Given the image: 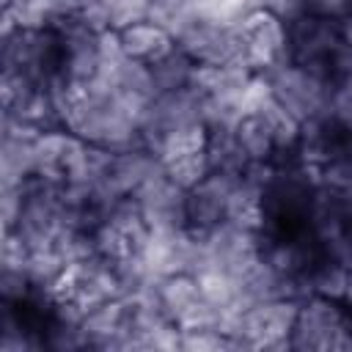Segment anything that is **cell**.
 <instances>
[{
	"mask_svg": "<svg viewBox=\"0 0 352 352\" xmlns=\"http://www.w3.org/2000/svg\"><path fill=\"white\" fill-rule=\"evenodd\" d=\"M146 104L148 102L121 94L104 80H94L88 88L72 94L63 113V129L102 148L138 146Z\"/></svg>",
	"mask_w": 352,
	"mask_h": 352,
	"instance_id": "1",
	"label": "cell"
},
{
	"mask_svg": "<svg viewBox=\"0 0 352 352\" xmlns=\"http://www.w3.org/2000/svg\"><path fill=\"white\" fill-rule=\"evenodd\" d=\"M264 80L270 85L272 99L286 107L300 124L316 121L327 116L330 94L336 85V77L322 66H308L297 60H283L264 72Z\"/></svg>",
	"mask_w": 352,
	"mask_h": 352,
	"instance_id": "2",
	"label": "cell"
},
{
	"mask_svg": "<svg viewBox=\"0 0 352 352\" xmlns=\"http://www.w3.org/2000/svg\"><path fill=\"white\" fill-rule=\"evenodd\" d=\"M292 349L297 352H349L352 311L341 300L302 294L292 327Z\"/></svg>",
	"mask_w": 352,
	"mask_h": 352,
	"instance_id": "3",
	"label": "cell"
},
{
	"mask_svg": "<svg viewBox=\"0 0 352 352\" xmlns=\"http://www.w3.org/2000/svg\"><path fill=\"white\" fill-rule=\"evenodd\" d=\"M300 300H267L226 314L223 333L236 349H292V327Z\"/></svg>",
	"mask_w": 352,
	"mask_h": 352,
	"instance_id": "4",
	"label": "cell"
},
{
	"mask_svg": "<svg viewBox=\"0 0 352 352\" xmlns=\"http://www.w3.org/2000/svg\"><path fill=\"white\" fill-rule=\"evenodd\" d=\"M264 245H267L264 231L226 217V220H220L217 226H212L209 231L201 234L204 258H201L198 272L212 267V270L228 272L234 278H242L264 256Z\"/></svg>",
	"mask_w": 352,
	"mask_h": 352,
	"instance_id": "5",
	"label": "cell"
},
{
	"mask_svg": "<svg viewBox=\"0 0 352 352\" xmlns=\"http://www.w3.org/2000/svg\"><path fill=\"white\" fill-rule=\"evenodd\" d=\"M204 124V91L195 85L154 94L140 118V143L157 154L162 140L184 126Z\"/></svg>",
	"mask_w": 352,
	"mask_h": 352,
	"instance_id": "6",
	"label": "cell"
},
{
	"mask_svg": "<svg viewBox=\"0 0 352 352\" xmlns=\"http://www.w3.org/2000/svg\"><path fill=\"white\" fill-rule=\"evenodd\" d=\"M236 38L242 63L256 74L289 60V25L264 8H256L236 25Z\"/></svg>",
	"mask_w": 352,
	"mask_h": 352,
	"instance_id": "7",
	"label": "cell"
},
{
	"mask_svg": "<svg viewBox=\"0 0 352 352\" xmlns=\"http://www.w3.org/2000/svg\"><path fill=\"white\" fill-rule=\"evenodd\" d=\"M344 44V22H336L314 11L289 22V60L322 66L333 74V58Z\"/></svg>",
	"mask_w": 352,
	"mask_h": 352,
	"instance_id": "8",
	"label": "cell"
},
{
	"mask_svg": "<svg viewBox=\"0 0 352 352\" xmlns=\"http://www.w3.org/2000/svg\"><path fill=\"white\" fill-rule=\"evenodd\" d=\"M146 264L157 278L173 275V272H198L204 248H201V234L192 231L190 226L184 228H160L148 231V242L143 248Z\"/></svg>",
	"mask_w": 352,
	"mask_h": 352,
	"instance_id": "9",
	"label": "cell"
},
{
	"mask_svg": "<svg viewBox=\"0 0 352 352\" xmlns=\"http://www.w3.org/2000/svg\"><path fill=\"white\" fill-rule=\"evenodd\" d=\"M173 41L198 66H217V63L242 60L239 58L236 28H226V25L209 22V19L198 16V14Z\"/></svg>",
	"mask_w": 352,
	"mask_h": 352,
	"instance_id": "10",
	"label": "cell"
},
{
	"mask_svg": "<svg viewBox=\"0 0 352 352\" xmlns=\"http://www.w3.org/2000/svg\"><path fill=\"white\" fill-rule=\"evenodd\" d=\"M140 206V214L151 231L160 228H184L187 226V190L168 179L165 168L143 182V187L132 195Z\"/></svg>",
	"mask_w": 352,
	"mask_h": 352,
	"instance_id": "11",
	"label": "cell"
},
{
	"mask_svg": "<svg viewBox=\"0 0 352 352\" xmlns=\"http://www.w3.org/2000/svg\"><path fill=\"white\" fill-rule=\"evenodd\" d=\"M236 179L239 176H234V173L212 170L201 184L187 190V226L192 231L204 234V231H209L212 226H217L220 220L228 217V206H231Z\"/></svg>",
	"mask_w": 352,
	"mask_h": 352,
	"instance_id": "12",
	"label": "cell"
},
{
	"mask_svg": "<svg viewBox=\"0 0 352 352\" xmlns=\"http://www.w3.org/2000/svg\"><path fill=\"white\" fill-rule=\"evenodd\" d=\"M118 41H121V50L129 58L143 60V63H154V60H160L162 55H168L176 47L173 36L165 28H160L157 22H151V19H140L135 25L118 30Z\"/></svg>",
	"mask_w": 352,
	"mask_h": 352,
	"instance_id": "13",
	"label": "cell"
},
{
	"mask_svg": "<svg viewBox=\"0 0 352 352\" xmlns=\"http://www.w3.org/2000/svg\"><path fill=\"white\" fill-rule=\"evenodd\" d=\"M157 294H160V305L168 314L170 322L182 324L201 302V289H198V278L192 272H173L157 280Z\"/></svg>",
	"mask_w": 352,
	"mask_h": 352,
	"instance_id": "14",
	"label": "cell"
},
{
	"mask_svg": "<svg viewBox=\"0 0 352 352\" xmlns=\"http://www.w3.org/2000/svg\"><path fill=\"white\" fill-rule=\"evenodd\" d=\"M234 138L250 162H278V143L261 116L245 113L234 126Z\"/></svg>",
	"mask_w": 352,
	"mask_h": 352,
	"instance_id": "15",
	"label": "cell"
},
{
	"mask_svg": "<svg viewBox=\"0 0 352 352\" xmlns=\"http://www.w3.org/2000/svg\"><path fill=\"white\" fill-rule=\"evenodd\" d=\"M151 66V77H154V91H176V88H187L195 82V72L198 63L190 60L179 47H173L168 55H162L160 60L148 63Z\"/></svg>",
	"mask_w": 352,
	"mask_h": 352,
	"instance_id": "16",
	"label": "cell"
},
{
	"mask_svg": "<svg viewBox=\"0 0 352 352\" xmlns=\"http://www.w3.org/2000/svg\"><path fill=\"white\" fill-rule=\"evenodd\" d=\"M346 275H349V267H344L338 258L322 253L316 258V264L305 275V289H308V294H319V297H330V300H344Z\"/></svg>",
	"mask_w": 352,
	"mask_h": 352,
	"instance_id": "17",
	"label": "cell"
},
{
	"mask_svg": "<svg viewBox=\"0 0 352 352\" xmlns=\"http://www.w3.org/2000/svg\"><path fill=\"white\" fill-rule=\"evenodd\" d=\"M206 157H209V168L220 170V173H234L242 176L250 165V160L245 157L242 146L234 138V129H220V132H209V143H206Z\"/></svg>",
	"mask_w": 352,
	"mask_h": 352,
	"instance_id": "18",
	"label": "cell"
},
{
	"mask_svg": "<svg viewBox=\"0 0 352 352\" xmlns=\"http://www.w3.org/2000/svg\"><path fill=\"white\" fill-rule=\"evenodd\" d=\"M195 278H198L201 297L209 305H214L223 314L239 311V278H234L228 272H220V270H212V267L201 270Z\"/></svg>",
	"mask_w": 352,
	"mask_h": 352,
	"instance_id": "19",
	"label": "cell"
},
{
	"mask_svg": "<svg viewBox=\"0 0 352 352\" xmlns=\"http://www.w3.org/2000/svg\"><path fill=\"white\" fill-rule=\"evenodd\" d=\"M162 168H165L168 179L176 182L182 190H192L195 184H201L212 173L206 148L204 151H190V154H182V157H173V160H165Z\"/></svg>",
	"mask_w": 352,
	"mask_h": 352,
	"instance_id": "20",
	"label": "cell"
},
{
	"mask_svg": "<svg viewBox=\"0 0 352 352\" xmlns=\"http://www.w3.org/2000/svg\"><path fill=\"white\" fill-rule=\"evenodd\" d=\"M146 19L157 22L176 38L195 19V3L192 0H151Z\"/></svg>",
	"mask_w": 352,
	"mask_h": 352,
	"instance_id": "21",
	"label": "cell"
},
{
	"mask_svg": "<svg viewBox=\"0 0 352 352\" xmlns=\"http://www.w3.org/2000/svg\"><path fill=\"white\" fill-rule=\"evenodd\" d=\"M192 3L198 16L226 28H236L248 14L258 8V0H192Z\"/></svg>",
	"mask_w": 352,
	"mask_h": 352,
	"instance_id": "22",
	"label": "cell"
},
{
	"mask_svg": "<svg viewBox=\"0 0 352 352\" xmlns=\"http://www.w3.org/2000/svg\"><path fill=\"white\" fill-rule=\"evenodd\" d=\"M148 3L151 0H96L99 14L104 19L107 30H124L140 19L148 16Z\"/></svg>",
	"mask_w": 352,
	"mask_h": 352,
	"instance_id": "23",
	"label": "cell"
},
{
	"mask_svg": "<svg viewBox=\"0 0 352 352\" xmlns=\"http://www.w3.org/2000/svg\"><path fill=\"white\" fill-rule=\"evenodd\" d=\"M209 143V129L204 124H195V126H184V129H176L170 132L162 146L157 148V157L165 162V160H173V157H182V154H190V151H204Z\"/></svg>",
	"mask_w": 352,
	"mask_h": 352,
	"instance_id": "24",
	"label": "cell"
},
{
	"mask_svg": "<svg viewBox=\"0 0 352 352\" xmlns=\"http://www.w3.org/2000/svg\"><path fill=\"white\" fill-rule=\"evenodd\" d=\"M179 349L182 352H220V349H236V341L220 327H195V330H182Z\"/></svg>",
	"mask_w": 352,
	"mask_h": 352,
	"instance_id": "25",
	"label": "cell"
},
{
	"mask_svg": "<svg viewBox=\"0 0 352 352\" xmlns=\"http://www.w3.org/2000/svg\"><path fill=\"white\" fill-rule=\"evenodd\" d=\"M327 118L333 121V126L338 132L352 135V77L336 80L330 104H327Z\"/></svg>",
	"mask_w": 352,
	"mask_h": 352,
	"instance_id": "26",
	"label": "cell"
},
{
	"mask_svg": "<svg viewBox=\"0 0 352 352\" xmlns=\"http://www.w3.org/2000/svg\"><path fill=\"white\" fill-rule=\"evenodd\" d=\"M311 6H314V0H258V8L275 14L286 25L294 22V19H300L302 14H308Z\"/></svg>",
	"mask_w": 352,
	"mask_h": 352,
	"instance_id": "27",
	"label": "cell"
},
{
	"mask_svg": "<svg viewBox=\"0 0 352 352\" xmlns=\"http://www.w3.org/2000/svg\"><path fill=\"white\" fill-rule=\"evenodd\" d=\"M324 253L327 256H333V258H338L344 267H349L352 270V220L324 245Z\"/></svg>",
	"mask_w": 352,
	"mask_h": 352,
	"instance_id": "28",
	"label": "cell"
},
{
	"mask_svg": "<svg viewBox=\"0 0 352 352\" xmlns=\"http://www.w3.org/2000/svg\"><path fill=\"white\" fill-rule=\"evenodd\" d=\"M311 11L322 14V16H330L336 22H344V19L352 16V0H314Z\"/></svg>",
	"mask_w": 352,
	"mask_h": 352,
	"instance_id": "29",
	"label": "cell"
},
{
	"mask_svg": "<svg viewBox=\"0 0 352 352\" xmlns=\"http://www.w3.org/2000/svg\"><path fill=\"white\" fill-rule=\"evenodd\" d=\"M349 311H352V270H349V275H346V289H344V300H341Z\"/></svg>",
	"mask_w": 352,
	"mask_h": 352,
	"instance_id": "30",
	"label": "cell"
},
{
	"mask_svg": "<svg viewBox=\"0 0 352 352\" xmlns=\"http://www.w3.org/2000/svg\"><path fill=\"white\" fill-rule=\"evenodd\" d=\"M80 3H85V0H80Z\"/></svg>",
	"mask_w": 352,
	"mask_h": 352,
	"instance_id": "31",
	"label": "cell"
}]
</instances>
